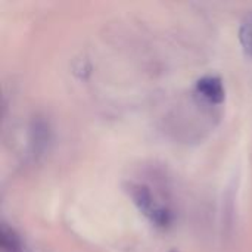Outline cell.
Masks as SVG:
<instances>
[{
  "instance_id": "obj_1",
  "label": "cell",
  "mask_w": 252,
  "mask_h": 252,
  "mask_svg": "<svg viewBox=\"0 0 252 252\" xmlns=\"http://www.w3.org/2000/svg\"><path fill=\"white\" fill-rule=\"evenodd\" d=\"M128 193L136 207L158 227H167L173 221L171 210L152 192V189L143 183H130Z\"/></svg>"
},
{
  "instance_id": "obj_2",
  "label": "cell",
  "mask_w": 252,
  "mask_h": 252,
  "mask_svg": "<svg viewBox=\"0 0 252 252\" xmlns=\"http://www.w3.org/2000/svg\"><path fill=\"white\" fill-rule=\"evenodd\" d=\"M196 93L211 105H220L226 97V90L223 81L217 75H205L199 78L195 84Z\"/></svg>"
},
{
  "instance_id": "obj_3",
  "label": "cell",
  "mask_w": 252,
  "mask_h": 252,
  "mask_svg": "<svg viewBox=\"0 0 252 252\" xmlns=\"http://www.w3.org/2000/svg\"><path fill=\"white\" fill-rule=\"evenodd\" d=\"M0 244L4 252H24L19 236L15 233L13 229L7 227L6 224H3L0 230Z\"/></svg>"
},
{
  "instance_id": "obj_4",
  "label": "cell",
  "mask_w": 252,
  "mask_h": 252,
  "mask_svg": "<svg viewBox=\"0 0 252 252\" xmlns=\"http://www.w3.org/2000/svg\"><path fill=\"white\" fill-rule=\"evenodd\" d=\"M239 40L247 55L252 56V10L247 12V15L241 21L239 27Z\"/></svg>"
},
{
  "instance_id": "obj_5",
  "label": "cell",
  "mask_w": 252,
  "mask_h": 252,
  "mask_svg": "<svg viewBox=\"0 0 252 252\" xmlns=\"http://www.w3.org/2000/svg\"><path fill=\"white\" fill-rule=\"evenodd\" d=\"M31 133H32V145H34V151H41L46 148V143L49 140V128L46 126L44 121L41 120H37L34 121V127L31 128Z\"/></svg>"
},
{
  "instance_id": "obj_6",
  "label": "cell",
  "mask_w": 252,
  "mask_h": 252,
  "mask_svg": "<svg viewBox=\"0 0 252 252\" xmlns=\"http://www.w3.org/2000/svg\"><path fill=\"white\" fill-rule=\"evenodd\" d=\"M171 252H176V251H171Z\"/></svg>"
}]
</instances>
